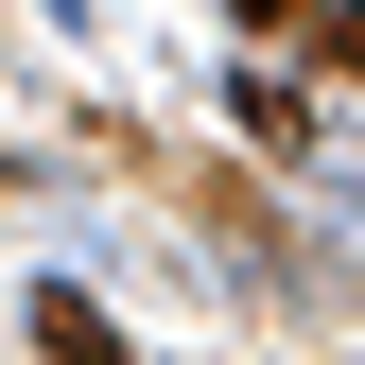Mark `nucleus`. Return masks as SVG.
I'll return each mask as SVG.
<instances>
[{
    "label": "nucleus",
    "instance_id": "f257e3e1",
    "mask_svg": "<svg viewBox=\"0 0 365 365\" xmlns=\"http://www.w3.org/2000/svg\"><path fill=\"white\" fill-rule=\"evenodd\" d=\"M35 348H53V365H122V331H105L70 279H35Z\"/></svg>",
    "mask_w": 365,
    "mask_h": 365
},
{
    "label": "nucleus",
    "instance_id": "f03ea898",
    "mask_svg": "<svg viewBox=\"0 0 365 365\" xmlns=\"http://www.w3.org/2000/svg\"><path fill=\"white\" fill-rule=\"evenodd\" d=\"M331 70H365V0H348V18H331Z\"/></svg>",
    "mask_w": 365,
    "mask_h": 365
},
{
    "label": "nucleus",
    "instance_id": "7ed1b4c3",
    "mask_svg": "<svg viewBox=\"0 0 365 365\" xmlns=\"http://www.w3.org/2000/svg\"><path fill=\"white\" fill-rule=\"evenodd\" d=\"M244 18H261V35H279V18H313V0H244Z\"/></svg>",
    "mask_w": 365,
    "mask_h": 365
}]
</instances>
